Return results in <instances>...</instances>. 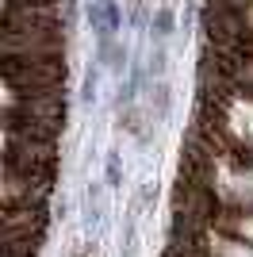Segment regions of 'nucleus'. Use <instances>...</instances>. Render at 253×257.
<instances>
[{
  "mask_svg": "<svg viewBox=\"0 0 253 257\" xmlns=\"http://www.w3.org/2000/svg\"><path fill=\"white\" fill-rule=\"evenodd\" d=\"M119 181H123V169H119V158H115V154H111V158H107V184L115 188Z\"/></svg>",
  "mask_w": 253,
  "mask_h": 257,
  "instance_id": "obj_1",
  "label": "nucleus"
},
{
  "mask_svg": "<svg viewBox=\"0 0 253 257\" xmlns=\"http://www.w3.org/2000/svg\"><path fill=\"white\" fill-rule=\"evenodd\" d=\"M169 23H173V20H169V12H161L158 23H154V27H158V35H169Z\"/></svg>",
  "mask_w": 253,
  "mask_h": 257,
  "instance_id": "obj_2",
  "label": "nucleus"
}]
</instances>
